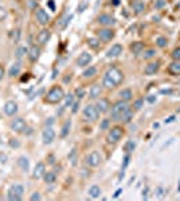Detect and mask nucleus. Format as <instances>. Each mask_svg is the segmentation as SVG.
Here are the masks:
<instances>
[{
  "label": "nucleus",
  "mask_w": 180,
  "mask_h": 201,
  "mask_svg": "<svg viewBox=\"0 0 180 201\" xmlns=\"http://www.w3.org/2000/svg\"><path fill=\"white\" fill-rule=\"evenodd\" d=\"M30 200H32V201H35V200H40V194L38 193V192H35V193H34L32 196L30 197Z\"/></svg>",
  "instance_id": "obj_47"
},
{
  "label": "nucleus",
  "mask_w": 180,
  "mask_h": 201,
  "mask_svg": "<svg viewBox=\"0 0 180 201\" xmlns=\"http://www.w3.org/2000/svg\"><path fill=\"white\" fill-rule=\"evenodd\" d=\"M121 193H122V189H117V190H116V193H114V196H113V197H114V199H117V197H118Z\"/></svg>",
  "instance_id": "obj_53"
},
{
  "label": "nucleus",
  "mask_w": 180,
  "mask_h": 201,
  "mask_svg": "<svg viewBox=\"0 0 180 201\" xmlns=\"http://www.w3.org/2000/svg\"><path fill=\"white\" fill-rule=\"evenodd\" d=\"M39 55H40V48L38 47V46H31L30 47V50H28V58L32 62H35L36 59L39 58Z\"/></svg>",
  "instance_id": "obj_21"
},
{
  "label": "nucleus",
  "mask_w": 180,
  "mask_h": 201,
  "mask_svg": "<svg viewBox=\"0 0 180 201\" xmlns=\"http://www.w3.org/2000/svg\"><path fill=\"white\" fill-rule=\"evenodd\" d=\"M42 140H43V144L45 145H50L52 141L55 140V131L54 129L51 128H46L42 133Z\"/></svg>",
  "instance_id": "obj_9"
},
{
  "label": "nucleus",
  "mask_w": 180,
  "mask_h": 201,
  "mask_svg": "<svg viewBox=\"0 0 180 201\" xmlns=\"http://www.w3.org/2000/svg\"><path fill=\"white\" fill-rule=\"evenodd\" d=\"M132 7H133V11H135L136 14H141V12L145 10V4H144V2H141V0H136V2H133Z\"/></svg>",
  "instance_id": "obj_25"
},
{
  "label": "nucleus",
  "mask_w": 180,
  "mask_h": 201,
  "mask_svg": "<svg viewBox=\"0 0 180 201\" xmlns=\"http://www.w3.org/2000/svg\"><path fill=\"white\" fill-rule=\"evenodd\" d=\"M124 135V129L120 128V126H114V128L110 129L109 134H108V142L109 144H117V142H120V140L122 138Z\"/></svg>",
  "instance_id": "obj_5"
},
{
  "label": "nucleus",
  "mask_w": 180,
  "mask_h": 201,
  "mask_svg": "<svg viewBox=\"0 0 180 201\" xmlns=\"http://www.w3.org/2000/svg\"><path fill=\"white\" fill-rule=\"evenodd\" d=\"M10 128H11V130H14L16 133H23V131H26V129H27V123L23 118H15L11 121Z\"/></svg>",
  "instance_id": "obj_8"
},
{
  "label": "nucleus",
  "mask_w": 180,
  "mask_h": 201,
  "mask_svg": "<svg viewBox=\"0 0 180 201\" xmlns=\"http://www.w3.org/2000/svg\"><path fill=\"white\" fill-rule=\"evenodd\" d=\"M5 18H7V10H5L4 7H2V5H0V21H3Z\"/></svg>",
  "instance_id": "obj_42"
},
{
  "label": "nucleus",
  "mask_w": 180,
  "mask_h": 201,
  "mask_svg": "<svg viewBox=\"0 0 180 201\" xmlns=\"http://www.w3.org/2000/svg\"><path fill=\"white\" fill-rule=\"evenodd\" d=\"M164 194H165V189H164V188H157V196L159 197H163Z\"/></svg>",
  "instance_id": "obj_46"
},
{
  "label": "nucleus",
  "mask_w": 180,
  "mask_h": 201,
  "mask_svg": "<svg viewBox=\"0 0 180 201\" xmlns=\"http://www.w3.org/2000/svg\"><path fill=\"white\" fill-rule=\"evenodd\" d=\"M171 57H172V59H173V60H180V47H176L175 50L172 51Z\"/></svg>",
  "instance_id": "obj_36"
},
{
  "label": "nucleus",
  "mask_w": 180,
  "mask_h": 201,
  "mask_svg": "<svg viewBox=\"0 0 180 201\" xmlns=\"http://www.w3.org/2000/svg\"><path fill=\"white\" fill-rule=\"evenodd\" d=\"M129 161H130V156H129V154H126V156H125V158H124V164H122V168H121V170H125V169H126V166H128L129 165Z\"/></svg>",
  "instance_id": "obj_43"
},
{
  "label": "nucleus",
  "mask_w": 180,
  "mask_h": 201,
  "mask_svg": "<svg viewBox=\"0 0 180 201\" xmlns=\"http://www.w3.org/2000/svg\"><path fill=\"white\" fill-rule=\"evenodd\" d=\"M142 102H144V99L142 98H140V99H137L133 103V107H135V110H140L141 107H142Z\"/></svg>",
  "instance_id": "obj_41"
},
{
  "label": "nucleus",
  "mask_w": 180,
  "mask_h": 201,
  "mask_svg": "<svg viewBox=\"0 0 180 201\" xmlns=\"http://www.w3.org/2000/svg\"><path fill=\"white\" fill-rule=\"evenodd\" d=\"M47 4H48V7L51 8V11H55V5H54V2H52V0H48Z\"/></svg>",
  "instance_id": "obj_50"
},
{
  "label": "nucleus",
  "mask_w": 180,
  "mask_h": 201,
  "mask_svg": "<svg viewBox=\"0 0 180 201\" xmlns=\"http://www.w3.org/2000/svg\"><path fill=\"white\" fill-rule=\"evenodd\" d=\"M78 107H79V102H75V103L73 105V109H71V111H73V113H77V111H78Z\"/></svg>",
  "instance_id": "obj_49"
},
{
  "label": "nucleus",
  "mask_w": 180,
  "mask_h": 201,
  "mask_svg": "<svg viewBox=\"0 0 180 201\" xmlns=\"http://www.w3.org/2000/svg\"><path fill=\"white\" fill-rule=\"evenodd\" d=\"M101 92H102V87L100 85H93L92 87H90L89 98L90 99H97V98L101 95Z\"/></svg>",
  "instance_id": "obj_19"
},
{
  "label": "nucleus",
  "mask_w": 180,
  "mask_h": 201,
  "mask_svg": "<svg viewBox=\"0 0 180 201\" xmlns=\"http://www.w3.org/2000/svg\"><path fill=\"white\" fill-rule=\"evenodd\" d=\"M75 97L78 98V99H81V98L85 97V89H82V87L77 89V90H75Z\"/></svg>",
  "instance_id": "obj_40"
},
{
  "label": "nucleus",
  "mask_w": 180,
  "mask_h": 201,
  "mask_svg": "<svg viewBox=\"0 0 180 201\" xmlns=\"http://www.w3.org/2000/svg\"><path fill=\"white\" fill-rule=\"evenodd\" d=\"M48 162H50L51 165L55 162V161H54V156H50V157H48Z\"/></svg>",
  "instance_id": "obj_56"
},
{
  "label": "nucleus",
  "mask_w": 180,
  "mask_h": 201,
  "mask_svg": "<svg viewBox=\"0 0 180 201\" xmlns=\"http://www.w3.org/2000/svg\"><path fill=\"white\" fill-rule=\"evenodd\" d=\"M179 113H180V109H179Z\"/></svg>",
  "instance_id": "obj_60"
},
{
  "label": "nucleus",
  "mask_w": 180,
  "mask_h": 201,
  "mask_svg": "<svg viewBox=\"0 0 180 201\" xmlns=\"http://www.w3.org/2000/svg\"><path fill=\"white\" fill-rule=\"evenodd\" d=\"M132 118H133V111L132 110H128L125 114L122 115V118H121V122H124V123H129L130 121H132Z\"/></svg>",
  "instance_id": "obj_32"
},
{
  "label": "nucleus",
  "mask_w": 180,
  "mask_h": 201,
  "mask_svg": "<svg viewBox=\"0 0 180 201\" xmlns=\"http://www.w3.org/2000/svg\"><path fill=\"white\" fill-rule=\"evenodd\" d=\"M112 4H113V5H118L120 4V0H112Z\"/></svg>",
  "instance_id": "obj_57"
},
{
  "label": "nucleus",
  "mask_w": 180,
  "mask_h": 201,
  "mask_svg": "<svg viewBox=\"0 0 180 201\" xmlns=\"http://www.w3.org/2000/svg\"><path fill=\"white\" fill-rule=\"evenodd\" d=\"M175 119H176V117H175V115H172V117H169V118L165 121V123H169V122H172V121H175Z\"/></svg>",
  "instance_id": "obj_55"
},
{
  "label": "nucleus",
  "mask_w": 180,
  "mask_h": 201,
  "mask_svg": "<svg viewBox=\"0 0 180 201\" xmlns=\"http://www.w3.org/2000/svg\"><path fill=\"white\" fill-rule=\"evenodd\" d=\"M10 145H11L12 148H18V146H19V142H18V141H14V140H12V141L10 142Z\"/></svg>",
  "instance_id": "obj_52"
},
{
  "label": "nucleus",
  "mask_w": 180,
  "mask_h": 201,
  "mask_svg": "<svg viewBox=\"0 0 180 201\" xmlns=\"http://www.w3.org/2000/svg\"><path fill=\"white\" fill-rule=\"evenodd\" d=\"M179 192H180V181H179Z\"/></svg>",
  "instance_id": "obj_59"
},
{
  "label": "nucleus",
  "mask_w": 180,
  "mask_h": 201,
  "mask_svg": "<svg viewBox=\"0 0 180 201\" xmlns=\"http://www.w3.org/2000/svg\"><path fill=\"white\" fill-rule=\"evenodd\" d=\"M71 19H73V16H71V15H70V16H66V18H65V19H63V20H62V21H63V23H62V24H59V28H61V30L66 28V27H67V24L70 23V20H71Z\"/></svg>",
  "instance_id": "obj_37"
},
{
  "label": "nucleus",
  "mask_w": 180,
  "mask_h": 201,
  "mask_svg": "<svg viewBox=\"0 0 180 201\" xmlns=\"http://www.w3.org/2000/svg\"><path fill=\"white\" fill-rule=\"evenodd\" d=\"M65 98V92L62 90V87H58V86H54L50 91L46 95V102L48 103H58Z\"/></svg>",
  "instance_id": "obj_3"
},
{
  "label": "nucleus",
  "mask_w": 180,
  "mask_h": 201,
  "mask_svg": "<svg viewBox=\"0 0 180 201\" xmlns=\"http://www.w3.org/2000/svg\"><path fill=\"white\" fill-rule=\"evenodd\" d=\"M95 106H97V109H98L100 113H106V111L109 110V107H110V103H109V101H108V99L101 98V99H98Z\"/></svg>",
  "instance_id": "obj_18"
},
{
  "label": "nucleus",
  "mask_w": 180,
  "mask_h": 201,
  "mask_svg": "<svg viewBox=\"0 0 180 201\" xmlns=\"http://www.w3.org/2000/svg\"><path fill=\"white\" fill-rule=\"evenodd\" d=\"M18 165L20 166V169L23 172H27L30 168V162H28V158H26V157H20L19 160H18Z\"/></svg>",
  "instance_id": "obj_27"
},
{
  "label": "nucleus",
  "mask_w": 180,
  "mask_h": 201,
  "mask_svg": "<svg viewBox=\"0 0 180 201\" xmlns=\"http://www.w3.org/2000/svg\"><path fill=\"white\" fill-rule=\"evenodd\" d=\"M43 178H45L46 184H52V182H55V180H57V176H55L54 172H47V173H45Z\"/></svg>",
  "instance_id": "obj_28"
},
{
  "label": "nucleus",
  "mask_w": 180,
  "mask_h": 201,
  "mask_svg": "<svg viewBox=\"0 0 180 201\" xmlns=\"http://www.w3.org/2000/svg\"><path fill=\"white\" fill-rule=\"evenodd\" d=\"M142 50H144V43L142 42H133L132 44H130V51H132V54L138 55V54H141Z\"/></svg>",
  "instance_id": "obj_23"
},
{
  "label": "nucleus",
  "mask_w": 180,
  "mask_h": 201,
  "mask_svg": "<svg viewBox=\"0 0 180 201\" xmlns=\"http://www.w3.org/2000/svg\"><path fill=\"white\" fill-rule=\"evenodd\" d=\"M27 52H28V50H27L26 47H19V48H18V51H16V57L22 58L24 54H27Z\"/></svg>",
  "instance_id": "obj_39"
},
{
  "label": "nucleus",
  "mask_w": 180,
  "mask_h": 201,
  "mask_svg": "<svg viewBox=\"0 0 180 201\" xmlns=\"http://www.w3.org/2000/svg\"><path fill=\"white\" fill-rule=\"evenodd\" d=\"M95 73H97V69L95 67H88L85 71L82 73V76L83 78H92V76H94L95 75Z\"/></svg>",
  "instance_id": "obj_30"
},
{
  "label": "nucleus",
  "mask_w": 180,
  "mask_h": 201,
  "mask_svg": "<svg viewBox=\"0 0 180 201\" xmlns=\"http://www.w3.org/2000/svg\"><path fill=\"white\" fill-rule=\"evenodd\" d=\"M120 54H122V46L116 43V44H113L109 50H108L106 57L108 58H116V57H118Z\"/></svg>",
  "instance_id": "obj_15"
},
{
  "label": "nucleus",
  "mask_w": 180,
  "mask_h": 201,
  "mask_svg": "<svg viewBox=\"0 0 180 201\" xmlns=\"http://www.w3.org/2000/svg\"><path fill=\"white\" fill-rule=\"evenodd\" d=\"M136 148V142H133V141H129V142H126V145H125V151H128V153H130L133 149Z\"/></svg>",
  "instance_id": "obj_38"
},
{
  "label": "nucleus",
  "mask_w": 180,
  "mask_h": 201,
  "mask_svg": "<svg viewBox=\"0 0 180 201\" xmlns=\"http://www.w3.org/2000/svg\"><path fill=\"white\" fill-rule=\"evenodd\" d=\"M129 110V105L125 101H118L110 109V118L113 121H121L122 115Z\"/></svg>",
  "instance_id": "obj_2"
},
{
  "label": "nucleus",
  "mask_w": 180,
  "mask_h": 201,
  "mask_svg": "<svg viewBox=\"0 0 180 201\" xmlns=\"http://www.w3.org/2000/svg\"><path fill=\"white\" fill-rule=\"evenodd\" d=\"M97 35H98V39L102 40V42H109V40L114 38V31L109 28H101L97 32Z\"/></svg>",
  "instance_id": "obj_10"
},
{
  "label": "nucleus",
  "mask_w": 180,
  "mask_h": 201,
  "mask_svg": "<svg viewBox=\"0 0 180 201\" xmlns=\"http://www.w3.org/2000/svg\"><path fill=\"white\" fill-rule=\"evenodd\" d=\"M70 126H71V122H70V119H69V121H66V122H65L63 128H62V131H61V137H62V138H65L67 134H69Z\"/></svg>",
  "instance_id": "obj_31"
},
{
  "label": "nucleus",
  "mask_w": 180,
  "mask_h": 201,
  "mask_svg": "<svg viewBox=\"0 0 180 201\" xmlns=\"http://www.w3.org/2000/svg\"><path fill=\"white\" fill-rule=\"evenodd\" d=\"M89 196L93 197V199H97V197L101 196V188L98 185H93V186L89 188Z\"/></svg>",
  "instance_id": "obj_26"
},
{
  "label": "nucleus",
  "mask_w": 180,
  "mask_h": 201,
  "mask_svg": "<svg viewBox=\"0 0 180 201\" xmlns=\"http://www.w3.org/2000/svg\"><path fill=\"white\" fill-rule=\"evenodd\" d=\"M19 73H20V63H14L11 66V69L10 71H8V74H10V76H15V75H19Z\"/></svg>",
  "instance_id": "obj_29"
},
{
  "label": "nucleus",
  "mask_w": 180,
  "mask_h": 201,
  "mask_svg": "<svg viewBox=\"0 0 180 201\" xmlns=\"http://www.w3.org/2000/svg\"><path fill=\"white\" fill-rule=\"evenodd\" d=\"M159 70H160V62H157V60L156 62H151V63H148L147 66H145L144 74H145V75H155Z\"/></svg>",
  "instance_id": "obj_12"
},
{
  "label": "nucleus",
  "mask_w": 180,
  "mask_h": 201,
  "mask_svg": "<svg viewBox=\"0 0 180 201\" xmlns=\"http://www.w3.org/2000/svg\"><path fill=\"white\" fill-rule=\"evenodd\" d=\"M100 128H101V130H106V129H109V119H104L101 122V125H100Z\"/></svg>",
  "instance_id": "obj_44"
},
{
  "label": "nucleus",
  "mask_w": 180,
  "mask_h": 201,
  "mask_svg": "<svg viewBox=\"0 0 180 201\" xmlns=\"http://www.w3.org/2000/svg\"><path fill=\"white\" fill-rule=\"evenodd\" d=\"M3 76H4V69H3V67L0 66V80L3 79Z\"/></svg>",
  "instance_id": "obj_54"
},
{
  "label": "nucleus",
  "mask_w": 180,
  "mask_h": 201,
  "mask_svg": "<svg viewBox=\"0 0 180 201\" xmlns=\"http://www.w3.org/2000/svg\"><path fill=\"white\" fill-rule=\"evenodd\" d=\"M4 113L7 115H15L18 113V105L15 103L14 101H8L7 103L4 105Z\"/></svg>",
  "instance_id": "obj_16"
},
{
  "label": "nucleus",
  "mask_w": 180,
  "mask_h": 201,
  "mask_svg": "<svg viewBox=\"0 0 180 201\" xmlns=\"http://www.w3.org/2000/svg\"><path fill=\"white\" fill-rule=\"evenodd\" d=\"M88 44H89V47H92V48H94V50H97V48L100 47V39L89 38V39H88Z\"/></svg>",
  "instance_id": "obj_33"
},
{
  "label": "nucleus",
  "mask_w": 180,
  "mask_h": 201,
  "mask_svg": "<svg viewBox=\"0 0 180 201\" xmlns=\"http://www.w3.org/2000/svg\"><path fill=\"white\" fill-rule=\"evenodd\" d=\"M163 5H165V0H157V3H156V8H161Z\"/></svg>",
  "instance_id": "obj_48"
},
{
  "label": "nucleus",
  "mask_w": 180,
  "mask_h": 201,
  "mask_svg": "<svg viewBox=\"0 0 180 201\" xmlns=\"http://www.w3.org/2000/svg\"><path fill=\"white\" fill-rule=\"evenodd\" d=\"M100 115V111H98L95 105H88V106L83 109V118L86 121H95Z\"/></svg>",
  "instance_id": "obj_7"
},
{
  "label": "nucleus",
  "mask_w": 180,
  "mask_h": 201,
  "mask_svg": "<svg viewBox=\"0 0 180 201\" xmlns=\"http://www.w3.org/2000/svg\"><path fill=\"white\" fill-rule=\"evenodd\" d=\"M120 98H121V101H125V102L130 101L133 98L132 90H130V89H124V90H121L120 91Z\"/></svg>",
  "instance_id": "obj_24"
},
{
  "label": "nucleus",
  "mask_w": 180,
  "mask_h": 201,
  "mask_svg": "<svg viewBox=\"0 0 180 201\" xmlns=\"http://www.w3.org/2000/svg\"><path fill=\"white\" fill-rule=\"evenodd\" d=\"M102 162V156L100 154V151H92L90 154H88L85 158V164L90 168H95Z\"/></svg>",
  "instance_id": "obj_6"
},
{
  "label": "nucleus",
  "mask_w": 180,
  "mask_h": 201,
  "mask_svg": "<svg viewBox=\"0 0 180 201\" xmlns=\"http://www.w3.org/2000/svg\"><path fill=\"white\" fill-rule=\"evenodd\" d=\"M73 98H74V95H71V94L67 95V97H66V103H65V107L70 106V105L73 103Z\"/></svg>",
  "instance_id": "obj_45"
},
{
  "label": "nucleus",
  "mask_w": 180,
  "mask_h": 201,
  "mask_svg": "<svg viewBox=\"0 0 180 201\" xmlns=\"http://www.w3.org/2000/svg\"><path fill=\"white\" fill-rule=\"evenodd\" d=\"M155 55H156V50H155V48H148L147 51H144L142 57H144V59H151V58H153Z\"/></svg>",
  "instance_id": "obj_34"
},
{
  "label": "nucleus",
  "mask_w": 180,
  "mask_h": 201,
  "mask_svg": "<svg viewBox=\"0 0 180 201\" xmlns=\"http://www.w3.org/2000/svg\"><path fill=\"white\" fill-rule=\"evenodd\" d=\"M124 79L122 71L118 70L117 67H110L109 70L105 73L104 79H102V86H105L106 89H113L116 86H118Z\"/></svg>",
  "instance_id": "obj_1"
},
{
  "label": "nucleus",
  "mask_w": 180,
  "mask_h": 201,
  "mask_svg": "<svg viewBox=\"0 0 180 201\" xmlns=\"http://www.w3.org/2000/svg\"><path fill=\"white\" fill-rule=\"evenodd\" d=\"M167 43H168V40L164 38V36H159V38L156 39V44H157V47H160V48L165 47Z\"/></svg>",
  "instance_id": "obj_35"
},
{
  "label": "nucleus",
  "mask_w": 180,
  "mask_h": 201,
  "mask_svg": "<svg viewBox=\"0 0 180 201\" xmlns=\"http://www.w3.org/2000/svg\"><path fill=\"white\" fill-rule=\"evenodd\" d=\"M160 92H161V94H171L172 91H171V90H161Z\"/></svg>",
  "instance_id": "obj_58"
},
{
  "label": "nucleus",
  "mask_w": 180,
  "mask_h": 201,
  "mask_svg": "<svg viewBox=\"0 0 180 201\" xmlns=\"http://www.w3.org/2000/svg\"><path fill=\"white\" fill-rule=\"evenodd\" d=\"M148 102H149V103L156 102V97H155V95H149V97H148Z\"/></svg>",
  "instance_id": "obj_51"
},
{
  "label": "nucleus",
  "mask_w": 180,
  "mask_h": 201,
  "mask_svg": "<svg viewBox=\"0 0 180 201\" xmlns=\"http://www.w3.org/2000/svg\"><path fill=\"white\" fill-rule=\"evenodd\" d=\"M46 173V169H45V164L43 162H38L35 165V169H34V177L35 178H40L43 177Z\"/></svg>",
  "instance_id": "obj_20"
},
{
  "label": "nucleus",
  "mask_w": 180,
  "mask_h": 201,
  "mask_svg": "<svg viewBox=\"0 0 180 201\" xmlns=\"http://www.w3.org/2000/svg\"><path fill=\"white\" fill-rule=\"evenodd\" d=\"M23 193H24V188L19 184H15L10 188V190H8V193H7V197H8V200H11V201H19V200H22Z\"/></svg>",
  "instance_id": "obj_4"
},
{
  "label": "nucleus",
  "mask_w": 180,
  "mask_h": 201,
  "mask_svg": "<svg viewBox=\"0 0 180 201\" xmlns=\"http://www.w3.org/2000/svg\"><path fill=\"white\" fill-rule=\"evenodd\" d=\"M168 73L171 75H180V60H173L169 64Z\"/></svg>",
  "instance_id": "obj_22"
},
{
  "label": "nucleus",
  "mask_w": 180,
  "mask_h": 201,
  "mask_svg": "<svg viewBox=\"0 0 180 201\" xmlns=\"http://www.w3.org/2000/svg\"><path fill=\"white\" fill-rule=\"evenodd\" d=\"M50 36H51L50 31H48V30H42L38 34V36H36V40H38V43H40V44H46V43L50 40Z\"/></svg>",
  "instance_id": "obj_17"
},
{
  "label": "nucleus",
  "mask_w": 180,
  "mask_h": 201,
  "mask_svg": "<svg viewBox=\"0 0 180 201\" xmlns=\"http://www.w3.org/2000/svg\"><path fill=\"white\" fill-rule=\"evenodd\" d=\"M97 20H98V23L104 27H110V26H113V24H116V19H114L112 15H108V14L100 15Z\"/></svg>",
  "instance_id": "obj_11"
},
{
  "label": "nucleus",
  "mask_w": 180,
  "mask_h": 201,
  "mask_svg": "<svg viewBox=\"0 0 180 201\" xmlns=\"http://www.w3.org/2000/svg\"><path fill=\"white\" fill-rule=\"evenodd\" d=\"M90 62H92V55H90L89 52H82V54L77 58V66L78 67L88 66Z\"/></svg>",
  "instance_id": "obj_13"
},
{
  "label": "nucleus",
  "mask_w": 180,
  "mask_h": 201,
  "mask_svg": "<svg viewBox=\"0 0 180 201\" xmlns=\"http://www.w3.org/2000/svg\"><path fill=\"white\" fill-rule=\"evenodd\" d=\"M36 19L42 26H46V24H48V21H50V15L47 14L45 10H36Z\"/></svg>",
  "instance_id": "obj_14"
}]
</instances>
